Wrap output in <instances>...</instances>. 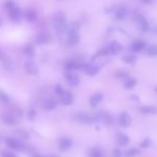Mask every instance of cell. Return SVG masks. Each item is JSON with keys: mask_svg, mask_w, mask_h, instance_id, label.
<instances>
[{"mask_svg": "<svg viewBox=\"0 0 157 157\" xmlns=\"http://www.w3.org/2000/svg\"><path fill=\"white\" fill-rule=\"evenodd\" d=\"M52 25L59 32H64L67 29V21L62 12H56L52 16Z\"/></svg>", "mask_w": 157, "mask_h": 157, "instance_id": "obj_1", "label": "cell"}, {"mask_svg": "<svg viewBox=\"0 0 157 157\" xmlns=\"http://www.w3.org/2000/svg\"><path fill=\"white\" fill-rule=\"evenodd\" d=\"M74 119L81 124H92V123L97 122L96 114H91L88 112H76L74 114Z\"/></svg>", "mask_w": 157, "mask_h": 157, "instance_id": "obj_2", "label": "cell"}, {"mask_svg": "<svg viewBox=\"0 0 157 157\" xmlns=\"http://www.w3.org/2000/svg\"><path fill=\"white\" fill-rule=\"evenodd\" d=\"M80 41V36L78 34V30L73 26L67 31V44L70 46H76Z\"/></svg>", "mask_w": 157, "mask_h": 157, "instance_id": "obj_3", "label": "cell"}, {"mask_svg": "<svg viewBox=\"0 0 157 157\" xmlns=\"http://www.w3.org/2000/svg\"><path fill=\"white\" fill-rule=\"evenodd\" d=\"M6 144L8 145L10 149L15 150V151H18V152H24L26 150L25 145L18 140V139H15V138H6Z\"/></svg>", "mask_w": 157, "mask_h": 157, "instance_id": "obj_4", "label": "cell"}, {"mask_svg": "<svg viewBox=\"0 0 157 157\" xmlns=\"http://www.w3.org/2000/svg\"><path fill=\"white\" fill-rule=\"evenodd\" d=\"M96 114V119H97V122H101L103 123V124L109 126L111 125L112 123H113V118H112V116L109 113V112L107 111H99L97 112Z\"/></svg>", "mask_w": 157, "mask_h": 157, "instance_id": "obj_5", "label": "cell"}, {"mask_svg": "<svg viewBox=\"0 0 157 157\" xmlns=\"http://www.w3.org/2000/svg\"><path fill=\"white\" fill-rule=\"evenodd\" d=\"M18 119L14 113H12L11 111L9 112H4V113L1 114V120L4 124L6 125H10V126H13V125H16L18 123Z\"/></svg>", "mask_w": 157, "mask_h": 157, "instance_id": "obj_6", "label": "cell"}, {"mask_svg": "<svg viewBox=\"0 0 157 157\" xmlns=\"http://www.w3.org/2000/svg\"><path fill=\"white\" fill-rule=\"evenodd\" d=\"M135 23L137 24V26H138V28L141 31L147 32V30H149V28H150L149 21H147V19L145 18L142 14H137L136 16H135Z\"/></svg>", "mask_w": 157, "mask_h": 157, "instance_id": "obj_7", "label": "cell"}, {"mask_svg": "<svg viewBox=\"0 0 157 157\" xmlns=\"http://www.w3.org/2000/svg\"><path fill=\"white\" fill-rule=\"evenodd\" d=\"M0 62L2 63L3 67L6 68V71H13V68H14L13 60L6 54H4L3 52H1V50H0Z\"/></svg>", "mask_w": 157, "mask_h": 157, "instance_id": "obj_8", "label": "cell"}, {"mask_svg": "<svg viewBox=\"0 0 157 157\" xmlns=\"http://www.w3.org/2000/svg\"><path fill=\"white\" fill-rule=\"evenodd\" d=\"M64 77H65V81L67 82V85L72 86V87H76L80 82L79 76L74 72H66Z\"/></svg>", "mask_w": 157, "mask_h": 157, "instance_id": "obj_9", "label": "cell"}, {"mask_svg": "<svg viewBox=\"0 0 157 157\" xmlns=\"http://www.w3.org/2000/svg\"><path fill=\"white\" fill-rule=\"evenodd\" d=\"M24 67H25L26 72H27L29 75H32V76H34V75H36L37 73H39V67H37L36 63L32 60L26 61Z\"/></svg>", "mask_w": 157, "mask_h": 157, "instance_id": "obj_10", "label": "cell"}, {"mask_svg": "<svg viewBox=\"0 0 157 157\" xmlns=\"http://www.w3.org/2000/svg\"><path fill=\"white\" fill-rule=\"evenodd\" d=\"M119 124L122 127H128L132 124V118L126 111H123L120 113V116H119Z\"/></svg>", "mask_w": 157, "mask_h": 157, "instance_id": "obj_11", "label": "cell"}, {"mask_svg": "<svg viewBox=\"0 0 157 157\" xmlns=\"http://www.w3.org/2000/svg\"><path fill=\"white\" fill-rule=\"evenodd\" d=\"M72 144H73L72 139L67 138V137H63V138L59 139V149H60V151L62 152L68 151L72 147Z\"/></svg>", "mask_w": 157, "mask_h": 157, "instance_id": "obj_12", "label": "cell"}, {"mask_svg": "<svg viewBox=\"0 0 157 157\" xmlns=\"http://www.w3.org/2000/svg\"><path fill=\"white\" fill-rule=\"evenodd\" d=\"M147 47V43L142 40H136L132 42V44L130 45V50L134 52H142L144 48Z\"/></svg>", "mask_w": 157, "mask_h": 157, "instance_id": "obj_13", "label": "cell"}, {"mask_svg": "<svg viewBox=\"0 0 157 157\" xmlns=\"http://www.w3.org/2000/svg\"><path fill=\"white\" fill-rule=\"evenodd\" d=\"M9 16H10V18L12 19L13 21L18 23V21L21 19V17H23V13H21V9H19L18 6H15L14 9L9 11Z\"/></svg>", "mask_w": 157, "mask_h": 157, "instance_id": "obj_14", "label": "cell"}, {"mask_svg": "<svg viewBox=\"0 0 157 157\" xmlns=\"http://www.w3.org/2000/svg\"><path fill=\"white\" fill-rule=\"evenodd\" d=\"M83 72L88 75V76H95L98 74L99 72V66L96 64H86L83 67Z\"/></svg>", "mask_w": 157, "mask_h": 157, "instance_id": "obj_15", "label": "cell"}, {"mask_svg": "<svg viewBox=\"0 0 157 157\" xmlns=\"http://www.w3.org/2000/svg\"><path fill=\"white\" fill-rule=\"evenodd\" d=\"M60 98H61V103L64 106H70L74 101V95H73V93H71L70 91H64V93L61 95Z\"/></svg>", "mask_w": 157, "mask_h": 157, "instance_id": "obj_16", "label": "cell"}, {"mask_svg": "<svg viewBox=\"0 0 157 157\" xmlns=\"http://www.w3.org/2000/svg\"><path fill=\"white\" fill-rule=\"evenodd\" d=\"M127 15V9L124 6H119L116 8V11H114V17L119 21L121 19H124Z\"/></svg>", "mask_w": 157, "mask_h": 157, "instance_id": "obj_17", "label": "cell"}, {"mask_svg": "<svg viewBox=\"0 0 157 157\" xmlns=\"http://www.w3.org/2000/svg\"><path fill=\"white\" fill-rule=\"evenodd\" d=\"M108 49H109L110 54H112V55H118L119 52H122L123 46L121 45V44L119 43V42L113 41V42H111V43H110L109 46H108Z\"/></svg>", "mask_w": 157, "mask_h": 157, "instance_id": "obj_18", "label": "cell"}, {"mask_svg": "<svg viewBox=\"0 0 157 157\" xmlns=\"http://www.w3.org/2000/svg\"><path fill=\"white\" fill-rule=\"evenodd\" d=\"M117 142L120 147H126L129 143V137L127 135L123 134V132H119L117 136Z\"/></svg>", "mask_w": 157, "mask_h": 157, "instance_id": "obj_19", "label": "cell"}, {"mask_svg": "<svg viewBox=\"0 0 157 157\" xmlns=\"http://www.w3.org/2000/svg\"><path fill=\"white\" fill-rule=\"evenodd\" d=\"M103 94L101 93H95L90 97V105L92 108H96L97 105L103 101Z\"/></svg>", "mask_w": 157, "mask_h": 157, "instance_id": "obj_20", "label": "cell"}, {"mask_svg": "<svg viewBox=\"0 0 157 157\" xmlns=\"http://www.w3.org/2000/svg\"><path fill=\"white\" fill-rule=\"evenodd\" d=\"M139 111L143 114H156L157 108L153 107V106H141L139 107Z\"/></svg>", "mask_w": 157, "mask_h": 157, "instance_id": "obj_21", "label": "cell"}, {"mask_svg": "<svg viewBox=\"0 0 157 157\" xmlns=\"http://www.w3.org/2000/svg\"><path fill=\"white\" fill-rule=\"evenodd\" d=\"M50 41V35L46 32H40L36 35V42L39 44H47Z\"/></svg>", "mask_w": 157, "mask_h": 157, "instance_id": "obj_22", "label": "cell"}, {"mask_svg": "<svg viewBox=\"0 0 157 157\" xmlns=\"http://www.w3.org/2000/svg\"><path fill=\"white\" fill-rule=\"evenodd\" d=\"M58 105V101L54 98H48L43 103V106L46 110H54Z\"/></svg>", "mask_w": 157, "mask_h": 157, "instance_id": "obj_23", "label": "cell"}, {"mask_svg": "<svg viewBox=\"0 0 157 157\" xmlns=\"http://www.w3.org/2000/svg\"><path fill=\"white\" fill-rule=\"evenodd\" d=\"M24 16H25V18L27 19L28 21H34L35 19H36L37 15L34 10H32V9H27V10L25 11V13H24Z\"/></svg>", "mask_w": 157, "mask_h": 157, "instance_id": "obj_24", "label": "cell"}, {"mask_svg": "<svg viewBox=\"0 0 157 157\" xmlns=\"http://www.w3.org/2000/svg\"><path fill=\"white\" fill-rule=\"evenodd\" d=\"M90 157H104V153L99 147H92L89 151Z\"/></svg>", "mask_w": 157, "mask_h": 157, "instance_id": "obj_25", "label": "cell"}, {"mask_svg": "<svg viewBox=\"0 0 157 157\" xmlns=\"http://www.w3.org/2000/svg\"><path fill=\"white\" fill-rule=\"evenodd\" d=\"M137 85V80L135 78H127V80L124 82V88L127 90L134 89L135 86Z\"/></svg>", "mask_w": 157, "mask_h": 157, "instance_id": "obj_26", "label": "cell"}, {"mask_svg": "<svg viewBox=\"0 0 157 157\" xmlns=\"http://www.w3.org/2000/svg\"><path fill=\"white\" fill-rule=\"evenodd\" d=\"M122 60L124 61L125 63H127V64H135L137 58H136V56L129 54V55H125V56L122 58Z\"/></svg>", "mask_w": 157, "mask_h": 157, "instance_id": "obj_27", "label": "cell"}, {"mask_svg": "<svg viewBox=\"0 0 157 157\" xmlns=\"http://www.w3.org/2000/svg\"><path fill=\"white\" fill-rule=\"evenodd\" d=\"M139 154H140L139 149H137V147H132V149H129L127 152H126L125 156L126 157H136V156H138Z\"/></svg>", "mask_w": 157, "mask_h": 157, "instance_id": "obj_28", "label": "cell"}, {"mask_svg": "<svg viewBox=\"0 0 157 157\" xmlns=\"http://www.w3.org/2000/svg\"><path fill=\"white\" fill-rule=\"evenodd\" d=\"M147 54L151 57H157V45H151L147 47Z\"/></svg>", "mask_w": 157, "mask_h": 157, "instance_id": "obj_29", "label": "cell"}, {"mask_svg": "<svg viewBox=\"0 0 157 157\" xmlns=\"http://www.w3.org/2000/svg\"><path fill=\"white\" fill-rule=\"evenodd\" d=\"M24 52H25L28 57H32L33 55H34V47H33L31 44H28V45L24 48Z\"/></svg>", "mask_w": 157, "mask_h": 157, "instance_id": "obj_30", "label": "cell"}, {"mask_svg": "<svg viewBox=\"0 0 157 157\" xmlns=\"http://www.w3.org/2000/svg\"><path fill=\"white\" fill-rule=\"evenodd\" d=\"M152 145V140L150 138H145L143 139V141L141 142L140 147H142V149H147V147H150Z\"/></svg>", "mask_w": 157, "mask_h": 157, "instance_id": "obj_31", "label": "cell"}, {"mask_svg": "<svg viewBox=\"0 0 157 157\" xmlns=\"http://www.w3.org/2000/svg\"><path fill=\"white\" fill-rule=\"evenodd\" d=\"M15 6H16V4H15V2L12 1V0H6V1L4 2V8L8 11H11L12 9H14Z\"/></svg>", "mask_w": 157, "mask_h": 157, "instance_id": "obj_32", "label": "cell"}, {"mask_svg": "<svg viewBox=\"0 0 157 157\" xmlns=\"http://www.w3.org/2000/svg\"><path fill=\"white\" fill-rule=\"evenodd\" d=\"M0 101H3V103H8V101H10V98H9L8 94L4 93V92L1 91V90H0Z\"/></svg>", "mask_w": 157, "mask_h": 157, "instance_id": "obj_33", "label": "cell"}, {"mask_svg": "<svg viewBox=\"0 0 157 157\" xmlns=\"http://www.w3.org/2000/svg\"><path fill=\"white\" fill-rule=\"evenodd\" d=\"M116 76L117 77H119V78H127L128 77V74L127 73H125V72H121V71H119V72H117L116 73Z\"/></svg>", "mask_w": 157, "mask_h": 157, "instance_id": "obj_34", "label": "cell"}, {"mask_svg": "<svg viewBox=\"0 0 157 157\" xmlns=\"http://www.w3.org/2000/svg\"><path fill=\"white\" fill-rule=\"evenodd\" d=\"M55 90H56V93L58 94V95H60V96H61V95H62V94L64 93V90H63V88L61 87L60 85L56 86V89H55Z\"/></svg>", "mask_w": 157, "mask_h": 157, "instance_id": "obj_35", "label": "cell"}, {"mask_svg": "<svg viewBox=\"0 0 157 157\" xmlns=\"http://www.w3.org/2000/svg\"><path fill=\"white\" fill-rule=\"evenodd\" d=\"M2 157H17L14 153L12 152H3L2 153Z\"/></svg>", "mask_w": 157, "mask_h": 157, "instance_id": "obj_36", "label": "cell"}, {"mask_svg": "<svg viewBox=\"0 0 157 157\" xmlns=\"http://www.w3.org/2000/svg\"><path fill=\"white\" fill-rule=\"evenodd\" d=\"M113 157H123L122 156V152L120 150H114L113 151Z\"/></svg>", "mask_w": 157, "mask_h": 157, "instance_id": "obj_37", "label": "cell"}, {"mask_svg": "<svg viewBox=\"0 0 157 157\" xmlns=\"http://www.w3.org/2000/svg\"><path fill=\"white\" fill-rule=\"evenodd\" d=\"M34 117H35V111L34 110H30L29 111V119H34Z\"/></svg>", "mask_w": 157, "mask_h": 157, "instance_id": "obj_38", "label": "cell"}, {"mask_svg": "<svg viewBox=\"0 0 157 157\" xmlns=\"http://www.w3.org/2000/svg\"><path fill=\"white\" fill-rule=\"evenodd\" d=\"M142 2H144V3H151L152 0H141Z\"/></svg>", "mask_w": 157, "mask_h": 157, "instance_id": "obj_39", "label": "cell"}, {"mask_svg": "<svg viewBox=\"0 0 157 157\" xmlns=\"http://www.w3.org/2000/svg\"><path fill=\"white\" fill-rule=\"evenodd\" d=\"M1 25H2V18L0 17V27H1Z\"/></svg>", "mask_w": 157, "mask_h": 157, "instance_id": "obj_40", "label": "cell"}, {"mask_svg": "<svg viewBox=\"0 0 157 157\" xmlns=\"http://www.w3.org/2000/svg\"><path fill=\"white\" fill-rule=\"evenodd\" d=\"M155 33H156V34H157V28H156V29H155Z\"/></svg>", "mask_w": 157, "mask_h": 157, "instance_id": "obj_41", "label": "cell"}, {"mask_svg": "<svg viewBox=\"0 0 157 157\" xmlns=\"http://www.w3.org/2000/svg\"><path fill=\"white\" fill-rule=\"evenodd\" d=\"M155 92H157V87L155 88Z\"/></svg>", "mask_w": 157, "mask_h": 157, "instance_id": "obj_42", "label": "cell"}]
</instances>
